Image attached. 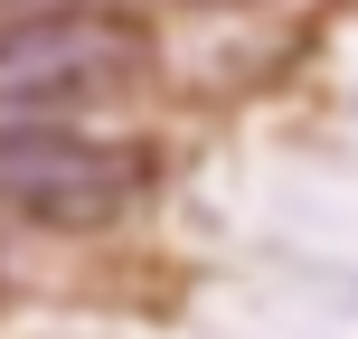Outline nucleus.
I'll return each instance as SVG.
<instances>
[{"label":"nucleus","instance_id":"f03ea898","mask_svg":"<svg viewBox=\"0 0 358 339\" xmlns=\"http://www.w3.org/2000/svg\"><path fill=\"white\" fill-rule=\"evenodd\" d=\"M151 198V151L142 142H94L76 123H10L0 132V208L29 226L85 236V226H123Z\"/></svg>","mask_w":358,"mask_h":339},{"label":"nucleus","instance_id":"f257e3e1","mask_svg":"<svg viewBox=\"0 0 358 339\" xmlns=\"http://www.w3.org/2000/svg\"><path fill=\"white\" fill-rule=\"evenodd\" d=\"M142 75H151V29L123 10H29L0 29V113L10 123L123 104Z\"/></svg>","mask_w":358,"mask_h":339}]
</instances>
